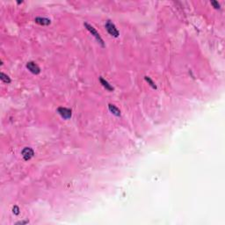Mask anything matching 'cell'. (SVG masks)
Here are the masks:
<instances>
[{
	"mask_svg": "<svg viewBox=\"0 0 225 225\" xmlns=\"http://www.w3.org/2000/svg\"><path fill=\"white\" fill-rule=\"evenodd\" d=\"M144 79L149 83V84H150V86L153 89H157V86H156V84H155V83L150 79V77H147V76H146V77H144Z\"/></svg>",
	"mask_w": 225,
	"mask_h": 225,
	"instance_id": "cell-10",
	"label": "cell"
},
{
	"mask_svg": "<svg viewBox=\"0 0 225 225\" xmlns=\"http://www.w3.org/2000/svg\"><path fill=\"white\" fill-rule=\"evenodd\" d=\"M108 109H109V111H110L114 115H115V116H117V117H120V116H121V111H120V109H119L117 106H115V105L109 104V105H108Z\"/></svg>",
	"mask_w": 225,
	"mask_h": 225,
	"instance_id": "cell-7",
	"label": "cell"
},
{
	"mask_svg": "<svg viewBox=\"0 0 225 225\" xmlns=\"http://www.w3.org/2000/svg\"><path fill=\"white\" fill-rule=\"evenodd\" d=\"M26 68L28 69V70H29L30 72H32L33 74H35V75H38L40 72V67L34 62H28L26 63Z\"/></svg>",
	"mask_w": 225,
	"mask_h": 225,
	"instance_id": "cell-5",
	"label": "cell"
},
{
	"mask_svg": "<svg viewBox=\"0 0 225 225\" xmlns=\"http://www.w3.org/2000/svg\"><path fill=\"white\" fill-rule=\"evenodd\" d=\"M12 210H13V214H15V215H19L20 214V212H19L20 209H19V207L17 206H14Z\"/></svg>",
	"mask_w": 225,
	"mask_h": 225,
	"instance_id": "cell-12",
	"label": "cell"
},
{
	"mask_svg": "<svg viewBox=\"0 0 225 225\" xmlns=\"http://www.w3.org/2000/svg\"><path fill=\"white\" fill-rule=\"evenodd\" d=\"M21 155H22V157H23L24 160L28 161V160H30V159L34 157V152L33 149H31L30 147H26V148H24V149L22 150Z\"/></svg>",
	"mask_w": 225,
	"mask_h": 225,
	"instance_id": "cell-3",
	"label": "cell"
},
{
	"mask_svg": "<svg viewBox=\"0 0 225 225\" xmlns=\"http://www.w3.org/2000/svg\"><path fill=\"white\" fill-rule=\"evenodd\" d=\"M211 5H212L216 9H220V4L217 1H212L211 2Z\"/></svg>",
	"mask_w": 225,
	"mask_h": 225,
	"instance_id": "cell-11",
	"label": "cell"
},
{
	"mask_svg": "<svg viewBox=\"0 0 225 225\" xmlns=\"http://www.w3.org/2000/svg\"><path fill=\"white\" fill-rule=\"evenodd\" d=\"M84 26L86 27V29L89 31V32H91V34L96 38V40L98 41V43H100L102 47H105V44H104V41H103V40H102V38L100 37V34H98V32H97V30L95 29V28L92 26H91V25H89L88 23H84Z\"/></svg>",
	"mask_w": 225,
	"mask_h": 225,
	"instance_id": "cell-2",
	"label": "cell"
},
{
	"mask_svg": "<svg viewBox=\"0 0 225 225\" xmlns=\"http://www.w3.org/2000/svg\"><path fill=\"white\" fill-rule=\"evenodd\" d=\"M0 78H1V80L5 83V84H10L11 83V78L9 77V76L5 75V73H1V75H0Z\"/></svg>",
	"mask_w": 225,
	"mask_h": 225,
	"instance_id": "cell-9",
	"label": "cell"
},
{
	"mask_svg": "<svg viewBox=\"0 0 225 225\" xmlns=\"http://www.w3.org/2000/svg\"><path fill=\"white\" fill-rule=\"evenodd\" d=\"M105 27H106V31L108 32V34L112 36H114L115 38L119 37V31L117 30V28L115 26V25L113 23L111 20H107L105 24Z\"/></svg>",
	"mask_w": 225,
	"mask_h": 225,
	"instance_id": "cell-1",
	"label": "cell"
},
{
	"mask_svg": "<svg viewBox=\"0 0 225 225\" xmlns=\"http://www.w3.org/2000/svg\"><path fill=\"white\" fill-rule=\"evenodd\" d=\"M29 222L28 221H20V222H18L16 224H26V223H28Z\"/></svg>",
	"mask_w": 225,
	"mask_h": 225,
	"instance_id": "cell-13",
	"label": "cell"
},
{
	"mask_svg": "<svg viewBox=\"0 0 225 225\" xmlns=\"http://www.w3.org/2000/svg\"><path fill=\"white\" fill-rule=\"evenodd\" d=\"M34 21H35V23H37L39 25H41V26H49L51 23L50 20H49L47 18H41V17L35 18Z\"/></svg>",
	"mask_w": 225,
	"mask_h": 225,
	"instance_id": "cell-6",
	"label": "cell"
},
{
	"mask_svg": "<svg viewBox=\"0 0 225 225\" xmlns=\"http://www.w3.org/2000/svg\"><path fill=\"white\" fill-rule=\"evenodd\" d=\"M57 113L65 120H68L69 118H71V115H72L71 110L69 109V108H66V107H58L57 108Z\"/></svg>",
	"mask_w": 225,
	"mask_h": 225,
	"instance_id": "cell-4",
	"label": "cell"
},
{
	"mask_svg": "<svg viewBox=\"0 0 225 225\" xmlns=\"http://www.w3.org/2000/svg\"><path fill=\"white\" fill-rule=\"evenodd\" d=\"M100 82L101 83V84H102V86H103L107 91H109V92H113V91H114V87H113L111 84H110L106 80H105L102 77H100Z\"/></svg>",
	"mask_w": 225,
	"mask_h": 225,
	"instance_id": "cell-8",
	"label": "cell"
}]
</instances>
